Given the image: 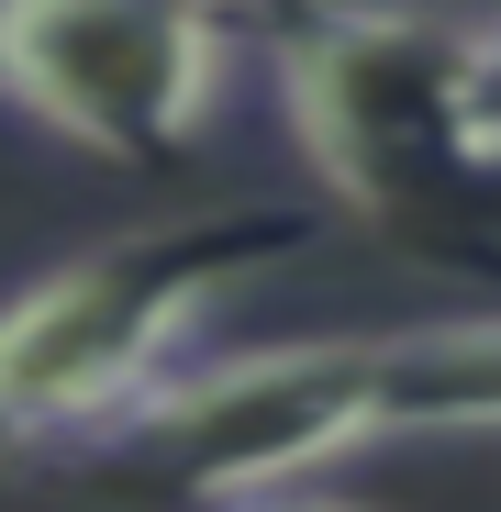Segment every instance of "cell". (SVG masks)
Instances as JSON below:
<instances>
[{
  "mask_svg": "<svg viewBox=\"0 0 501 512\" xmlns=\"http://www.w3.org/2000/svg\"><path fill=\"white\" fill-rule=\"evenodd\" d=\"M368 346H379L390 435H501V312L368 334Z\"/></svg>",
  "mask_w": 501,
  "mask_h": 512,
  "instance_id": "5b68a950",
  "label": "cell"
},
{
  "mask_svg": "<svg viewBox=\"0 0 501 512\" xmlns=\"http://www.w3.org/2000/svg\"><path fill=\"white\" fill-rule=\"evenodd\" d=\"M390 435L379 346L368 334H301V346H245V357H179L123 423H101L67 468H101L167 501H245V490H301L312 468L357 457Z\"/></svg>",
  "mask_w": 501,
  "mask_h": 512,
  "instance_id": "3957f363",
  "label": "cell"
},
{
  "mask_svg": "<svg viewBox=\"0 0 501 512\" xmlns=\"http://www.w3.org/2000/svg\"><path fill=\"white\" fill-rule=\"evenodd\" d=\"M234 78L223 0H0V112L156 167L212 134Z\"/></svg>",
  "mask_w": 501,
  "mask_h": 512,
  "instance_id": "277c9868",
  "label": "cell"
},
{
  "mask_svg": "<svg viewBox=\"0 0 501 512\" xmlns=\"http://www.w3.org/2000/svg\"><path fill=\"white\" fill-rule=\"evenodd\" d=\"M468 45L479 23L424 0H312L279 45V112L312 179L379 234L479 245L501 167L468 145Z\"/></svg>",
  "mask_w": 501,
  "mask_h": 512,
  "instance_id": "6da1fadb",
  "label": "cell"
},
{
  "mask_svg": "<svg viewBox=\"0 0 501 512\" xmlns=\"http://www.w3.org/2000/svg\"><path fill=\"white\" fill-rule=\"evenodd\" d=\"M212 512H357V501H323V490H245V501H212Z\"/></svg>",
  "mask_w": 501,
  "mask_h": 512,
  "instance_id": "52a82bcc",
  "label": "cell"
},
{
  "mask_svg": "<svg viewBox=\"0 0 501 512\" xmlns=\"http://www.w3.org/2000/svg\"><path fill=\"white\" fill-rule=\"evenodd\" d=\"M301 223L290 212H223V223H167L134 245H90L45 268L34 290L0 301V446H45L78 457L123 423L167 368H179L190 323L257 268V256H290Z\"/></svg>",
  "mask_w": 501,
  "mask_h": 512,
  "instance_id": "7a4b0ae2",
  "label": "cell"
},
{
  "mask_svg": "<svg viewBox=\"0 0 501 512\" xmlns=\"http://www.w3.org/2000/svg\"><path fill=\"white\" fill-rule=\"evenodd\" d=\"M468 145L501 167V12H490L479 45H468Z\"/></svg>",
  "mask_w": 501,
  "mask_h": 512,
  "instance_id": "8992f818",
  "label": "cell"
}]
</instances>
